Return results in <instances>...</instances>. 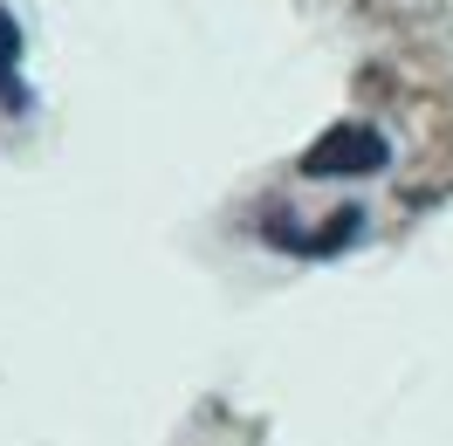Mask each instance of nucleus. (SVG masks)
Masks as SVG:
<instances>
[{"label":"nucleus","instance_id":"f257e3e1","mask_svg":"<svg viewBox=\"0 0 453 446\" xmlns=\"http://www.w3.org/2000/svg\"><path fill=\"white\" fill-rule=\"evenodd\" d=\"M392 165V144L378 138L371 124H337V131H323V144L303 151V172L310 179H371V172Z\"/></svg>","mask_w":453,"mask_h":446},{"label":"nucleus","instance_id":"f03ea898","mask_svg":"<svg viewBox=\"0 0 453 446\" xmlns=\"http://www.w3.org/2000/svg\"><path fill=\"white\" fill-rule=\"evenodd\" d=\"M14 56H21V28H14V14L0 7V104H7V111H28L21 76H14Z\"/></svg>","mask_w":453,"mask_h":446}]
</instances>
